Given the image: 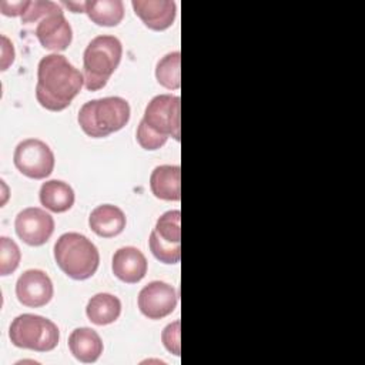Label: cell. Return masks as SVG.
I'll use <instances>...</instances> for the list:
<instances>
[{"label":"cell","instance_id":"cell-14","mask_svg":"<svg viewBox=\"0 0 365 365\" xmlns=\"http://www.w3.org/2000/svg\"><path fill=\"white\" fill-rule=\"evenodd\" d=\"M125 224V214L121 208L113 204H101L96 207L88 217V227L94 234L103 238H111L121 234Z\"/></svg>","mask_w":365,"mask_h":365},{"label":"cell","instance_id":"cell-1","mask_svg":"<svg viewBox=\"0 0 365 365\" xmlns=\"http://www.w3.org/2000/svg\"><path fill=\"white\" fill-rule=\"evenodd\" d=\"M84 86V77L64 56H44L37 66L36 98L48 111H63Z\"/></svg>","mask_w":365,"mask_h":365},{"label":"cell","instance_id":"cell-9","mask_svg":"<svg viewBox=\"0 0 365 365\" xmlns=\"http://www.w3.org/2000/svg\"><path fill=\"white\" fill-rule=\"evenodd\" d=\"M17 237L31 247L46 244L54 232L53 217L38 207H29L20 211L14 221Z\"/></svg>","mask_w":365,"mask_h":365},{"label":"cell","instance_id":"cell-23","mask_svg":"<svg viewBox=\"0 0 365 365\" xmlns=\"http://www.w3.org/2000/svg\"><path fill=\"white\" fill-rule=\"evenodd\" d=\"M21 259V252L19 245L7 238L0 237V275L6 277L9 274H13Z\"/></svg>","mask_w":365,"mask_h":365},{"label":"cell","instance_id":"cell-7","mask_svg":"<svg viewBox=\"0 0 365 365\" xmlns=\"http://www.w3.org/2000/svg\"><path fill=\"white\" fill-rule=\"evenodd\" d=\"M13 163L23 175L43 180L53 173L56 160L48 144L38 138H26L17 144Z\"/></svg>","mask_w":365,"mask_h":365},{"label":"cell","instance_id":"cell-15","mask_svg":"<svg viewBox=\"0 0 365 365\" xmlns=\"http://www.w3.org/2000/svg\"><path fill=\"white\" fill-rule=\"evenodd\" d=\"M150 190L154 197L165 201L181 198V168L180 165H158L150 175Z\"/></svg>","mask_w":365,"mask_h":365},{"label":"cell","instance_id":"cell-10","mask_svg":"<svg viewBox=\"0 0 365 365\" xmlns=\"http://www.w3.org/2000/svg\"><path fill=\"white\" fill-rule=\"evenodd\" d=\"M53 294V282L50 277L41 269H27L19 277L16 282V297L24 307H44L51 301Z\"/></svg>","mask_w":365,"mask_h":365},{"label":"cell","instance_id":"cell-28","mask_svg":"<svg viewBox=\"0 0 365 365\" xmlns=\"http://www.w3.org/2000/svg\"><path fill=\"white\" fill-rule=\"evenodd\" d=\"M13 61H14V47L6 36H1V71L7 70V67Z\"/></svg>","mask_w":365,"mask_h":365},{"label":"cell","instance_id":"cell-25","mask_svg":"<svg viewBox=\"0 0 365 365\" xmlns=\"http://www.w3.org/2000/svg\"><path fill=\"white\" fill-rule=\"evenodd\" d=\"M137 143L147 151H154V150H158L161 148L165 143H167V137H163L157 133H154L151 128H148L144 121L141 120L138 127H137Z\"/></svg>","mask_w":365,"mask_h":365},{"label":"cell","instance_id":"cell-18","mask_svg":"<svg viewBox=\"0 0 365 365\" xmlns=\"http://www.w3.org/2000/svg\"><path fill=\"white\" fill-rule=\"evenodd\" d=\"M121 314L120 299L108 292H98L93 295L86 307V315L90 322L96 325H108L118 319Z\"/></svg>","mask_w":365,"mask_h":365},{"label":"cell","instance_id":"cell-16","mask_svg":"<svg viewBox=\"0 0 365 365\" xmlns=\"http://www.w3.org/2000/svg\"><path fill=\"white\" fill-rule=\"evenodd\" d=\"M68 349L77 361L91 364L96 362L103 354V341L94 329L81 327L76 328L70 334Z\"/></svg>","mask_w":365,"mask_h":365},{"label":"cell","instance_id":"cell-11","mask_svg":"<svg viewBox=\"0 0 365 365\" xmlns=\"http://www.w3.org/2000/svg\"><path fill=\"white\" fill-rule=\"evenodd\" d=\"M36 36L46 50L63 51L71 44L73 30L61 10L41 19L36 27Z\"/></svg>","mask_w":365,"mask_h":365},{"label":"cell","instance_id":"cell-8","mask_svg":"<svg viewBox=\"0 0 365 365\" xmlns=\"http://www.w3.org/2000/svg\"><path fill=\"white\" fill-rule=\"evenodd\" d=\"M137 304L140 312L148 319H161L175 309L178 294L173 285L164 281H153L141 288Z\"/></svg>","mask_w":365,"mask_h":365},{"label":"cell","instance_id":"cell-26","mask_svg":"<svg viewBox=\"0 0 365 365\" xmlns=\"http://www.w3.org/2000/svg\"><path fill=\"white\" fill-rule=\"evenodd\" d=\"M180 334H181V322L177 319L171 324H168L163 332H161V341L163 345L168 352L178 356L181 352V344H180Z\"/></svg>","mask_w":365,"mask_h":365},{"label":"cell","instance_id":"cell-20","mask_svg":"<svg viewBox=\"0 0 365 365\" xmlns=\"http://www.w3.org/2000/svg\"><path fill=\"white\" fill-rule=\"evenodd\" d=\"M181 53L171 51L158 60L155 67L157 81L168 88L178 90L181 86Z\"/></svg>","mask_w":365,"mask_h":365},{"label":"cell","instance_id":"cell-13","mask_svg":"<svg viewBox=\"0 0 365 365\" xmlns=\"http://www.w3.org/2000/svg\"><path fill=\"white\" fill-rule=\"evenodd\" d=\"M134 13L154 31L168 29L175 19V3L173 0H133Z\"/></svg>","mask_w":365,"mask_h":365},{"label":"cell","instance_id":"cell-3","mask_svg":"<svg viewBox=\"0 0 365 365\" xmlns=\"http://www.w3.org/2000/svg\"><path fill=\"white\" fill-rule=\"evenodd\" d=\"M53 251L58 268L76 281L93 277L100 264L97 247L80 232H66L60 235Z\"/></svg>","mask_w":365,"mask_h":365},{"label":"cell","instance_id":"cell-22","mask_svg":"<svg viewBox=\"0 0 365 365\" xmlns=\"http://www.w3.org/2000/svg\"><path fill=\"white\" fill-rule=\"evenodd\" d=\"M150 251L153 255L164 264H177L181 258V244H173L168 241H164L157 232L153 230L148 240Z\"/></svg>","mask_w":365,"mask_h":365},{"label":"cell","instance_id":"cell-21","mask_svg":"<svg viewBox=\"0 0 365 365\" xmlns=\"http://www.w3.org/2000/svg\"><path fill=\"white\" fill-rule=\"evenodd\" d=\"M181 212L180 210H171L164 212L155 222L154 231L164 241L173 244H181Z\"/></svg>","mask_w":365,"mask_h":365},{"label":"cell","instance_id":"cell-6","mask_svg":"<svg viewBox=\"0 0 365 365\" xmlns=\"http://www.w3.org/2000/svg\"><path fill=\"white\" fill-rule=\"evenodd\" d=\"M144 124L163 137H181V100L173 94H158L150 100L144 110Z\"/></svg>","mask_w":365,"mask_h":365},{"label":"cell","instance_id":"cell-29","mask_svg":"<svg viewBox=\"0 0 365 365\" xmlns=\"http://www.w3.org/2000/svg\"><path fill=\"white\" fill-rule=\"evenodd\" d=\"M64 4L71 9L74 13H84V1L74 3V1H64Z\"/></svg>","mask_w":365,"mask_h":365},{"label":"cell","instance_id":"cell-12","mask_svg":"<svg viewBox=\"0 0 365 365\" xmlns=\"http://www.w3.org/2000/svg\"><path fill=\"white\" fill-rule=\"evenodd\" d=\"M148 262L145 255L135 247L118 248L111 261L113 274L125 284L140 282L147 274Z\"/></svg>","mask_w":365,"mask_h":365},{"label":"cell","instance_id":"cell-17","mask_svg":"<svg viewBox=\"0 0 365 365\" xmlns=\"http://www.w3.org/2000/svg\"><path fill=\"white\" fill-rule=\"evenodd\" d=\"M40 202L51 212L68 211L76 200L73 188L61 180H48L40 187Z\"/></svg>","mask_w":365,"mask_h":365},{"label":"cell","instance_id":"cell-27","mask_svg":"<svg viewBox=\"0 0 365 365\" xmlns=\"http://www.w3.org/2000/svg\"><path fill=\"white\" fill-rule=\"evenodd\" d=\"M26 4H27V0H23V1H6V0H1L0 1V10H1V13L4 16L16 17V16H21L23 14Z\"/></svg>","mask_w":365,"mask_h":365},{"label":"cell","instance_id":"cell-19","mask_svg":"<svg viewBox=\"0 0 365 365\" xmlns=\"http://www.w3.org/2000/svg\"><path fill=\"white\" fill-rule=\"evenodd\" d=\"M84 13L97 26L113 27L121 23L124 4L121 0H90L84 1Z\"/></svg>","mask_w":365,"mask_h":365},{"label":"cell","instance_id":"cell-5","mask_svg":"<svg viewBox=\"0 0 365 365\" xmlns=\"http://www.w3.org/2000/svg\"><path fill=\"white\" fill-rule=\"evenodd\" d=\"M9 338L17 348L48 352L58 345L60 331L48 318L36 314H21L11 321Z\"/></svg>","mask_w":365,"mask_h":365},{"label":"cell","instance_id":"cell-24","mask_svg":"<svg viewBox=\"0 0 365 365\" xmlns=\"http://www.w3.org/2000/svg\"><path fill=\"white\" fill-rule=\"evenodd\" d=\"M61 10L63 9L54 1H48V0L29 1L27 0L24 11L20 17H21L23 23H33V21H40L41 19H44L53 13L61 11Z\"/></svg>","mask_w":365,"mask_h":365},{"label":"cell","instance_id":"cell-2","mask_svg":"<svg viewBox=\"0 0 365 365\" xmlns=\"http://www.w3.org/2000/svg\"><path fill=\"white\" fill-rule=\"evenodd\" d=\"M130 104L121 97H103L84 103L77 121L91 138H103L120 131L130 120Z\"/></svg>","mask_w":365,"mask_h":365},{"label":"cell","instance_id":"cell-4","mask_svg":"<svg viewBox=\"0 0 365 365\" xmlns=\"http://www.w3.org/2000/svg\"><path fill=\"white\" fill-rule=\"evenodd\" d=\"M123 57V44L115 36H97L86 47L83 54L84 87L88 91L103 88L117 70Z\"/></svg>","mask_w":365,"mask_h":365}]
</instances>
